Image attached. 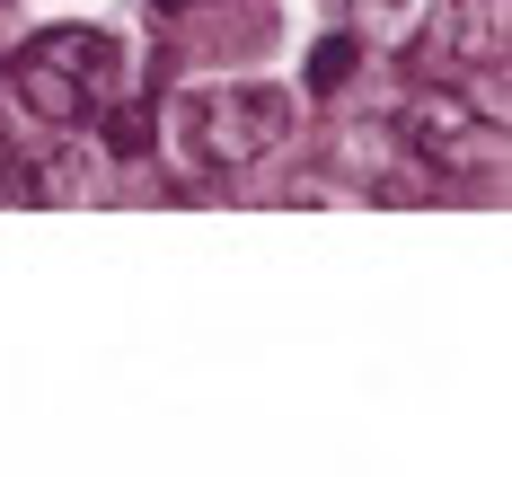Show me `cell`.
<instances>
[{
	"mask_svg": "<svg viewBox=\"0 0 512 477\" xmlns=\"http://www.w3.org/2000/svg\"><path fill=\"white\" fill-rule=\"evenodd\" d=\"M292 89H265V80H230V89H195V98L168 106V168L186 177H239L256 159H274L292 142Z\"/></svg>",
	"mask_w": 512,
	"mask_h": 477,
	"instance_id": "obj_1",
	"label": "cell"
},
{
	"mask_svg": "<svg viewBox=\"0 0 512 477\" xmlns=\"http://www.w3.org/2000/svg\"><path fill=\"white\" fill-rule=\"evenodd\" d=\"M9 98L27 106L36 124H89L98 106L124 98V45L106 27H45L36 45H18L9 62Z\"/></svg>",
	"mask_w": 512,
	"mask_h": 477,
	"instance_id": "obj_2",
	"label": "cell"
},
{
	"mask_svg": "<svg viewBox=\"0 0 512 477\" xmlns=\"http://www.w3.org/2000/svg\"><path fill=\"white\" fill-rule=\"evenodd\" d=\"M398 142H407L433 177H477L486 159L504 151V142H495V115L468 98V89H415V98L398 106Z\"/></svg>",
	"mask_w": 512,
	"mask_h": 477,
	"instance_id": "obj_3",
	"label": "cell"
},
{
	"mask_svg": "<svg viewBox=\"0 0 512 477\" xmlns=\"http://www.w3.org/2000/svg\"><path fill=\"white\" fill-rule=\"evenodd\" d=\"M106 168L115 159L98 142H62V151H36L27 168H9V204H98Z\"/></svg>",
	"mask_w": 512,
	"mask_h": 477,
	"instance_id": "obj_4",
	"label": "cell"
},
{
	"mask_svg": "<svg viewBox=\"0 0 512 477\" xmlns=\"http://www.w3.org/2000/svg\"><path fill=\"white\" fill-rule=\"evenodd\" d=\"M451 53L495 80L504 53H512V0H460V9H451Z\"/></svg>",
	"mask_w": 512,
	"mask_h": 477,
	"instance_id": "obj_5",
	"label": "cell"
},
{
	"mask_svg": "<svg viewBox=\"0 0 512 477\" xmlns=\"http://www.w3.org/2000/svg\"><path fill=\"white\" fill-rule=\"evenodd\" d=\"M433 0H354V45H415Z\"/></svg>",
	"mask_w": 512,
	"mask_h": 477,
	"instance_id": "obj_6",
	"label": "cell"
},
{
	"mask_svg": "<svg viewBox=\"0 0 512 477\" xmlns=\"http://www.w3.org/2000/svg\"><path fill=\"white\" fill-rule=\"evenodd\" d=\"M98 115H106V133H98L106 159H151L159 151V115L151 106H98Z\"/></svg>",
	"mask_w": 512,
	"mask_h": 477,
	"instance_id": "obj_7",
	"label": "cell"
},
{
	"mask_svg": "<svg viewBox=\"0 0 512 477\" xmlns=\"http://www.w3.org/2000/svg\"><path fill=\"white\" fill-rule=\"evenodd\" d=\"M354 62H362L354 36H327V45L309 53V89H345V80H354Z\"/></svg>",
	"mask_w": 512,
	"mask_h": 477,
	"instance_id": "obj_8",
	"label": "cell"
},
{
	"mask_svg": "<svg viewBox=\"0 0 512 477\" xmlns=\"http://www.w3.org/2000/svg\"><path fill=\"white\" fill-rule=\"evenodd\" d=\"M159 9H204V0H159Z\"/></svg>",
	"mask_w": 512,
	"mask_h": 477,
	"instance_id": "obj_9",
	"label": "cell"
}]
</instances>
